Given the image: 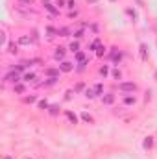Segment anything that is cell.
<instances>
[{
  "instance_id": "cell-1",
  "label": "cell",
  "mask_w": 157,
  "mask_h": 159,
  "mask_svg": "<svg viewBox=\"0 0 157 159\" xmlns=\"http://www.w3.org/2000/svg\"><path fill=\"white\" fill-rule=\"evenodd\" d=\"M21 74H19L17 71H9V72H6V76H4V82H6V83H13V85H15V83H19V82H21Z\"/></svg>"
},
{
  "instance_id": "cell-2",
  "label": "cell",
  "mask_w": 157,
  "mask_h": 159,
  "mask_svg": "<svg viewBox=\"0 0 157 159\" xmlns=\"http://www.w3.org/2000/svg\"><path fill=\"white\" fill-rule=\"evenodd\" d=\"M118 89H120L122 93H135L139 87H137L135 82H120V83H118Z\"/></svg>"
},
{
  "instance_id": "cell-3",
  "label": "cell",
  "mask_w": 157,
  "mask_h": 159,
  "mask_svg": "<svg viewBox=\"0 0 157 159\" xmlns=\"http://www.w3.org/2000/svg\"><path fill=\"white\" fill-rule=\"evenodd\" d=\"M59 71H61V72H72V71H74V63H70V61H61V63H59Z\"/></svg>"
},
{
  "instance_id": "cell-4",
  "label": "cell",
  "mask_w": 157,
  "mask_h": 159,
  "mask_svg": "<svg viewBox=\"0 0 157 159\" xmlns=\"http://www.w3.org/2000/svg\"><path fill=\"white\" fill-rule=\"evenodd\" d=\"M102 104L104 106H111V104H115V94L113 93H107L102 96Z\"/></svg>"
},
{
  "instance_id": "cell-5",
  "label": "cell",
  "mask_w": 157,
  "mask_h": 159,
  "mask_svg": "<svg viewBox=\"0 0 157 159\" xmlns=\"http://www.w3.org/2000/svg\"><path fill=\"white\" fill-rule=\"evenodd\" d=\"M63 57H65V48L63 46H57V48H55V52H54V59H55V61H63Z\"/></svg>"
},
{
  "instance_id": "cell-6",
  "label": "cell",
  "mask_w": 157,
  "mask_h": 159,
  "mask_svg": "<svg viewBox=\"0 0 157 159\" xmlns=\"http://www.w3.org/2000/svg\"><path fill=\"white\" fill-rule=\"evenodd\" d=\"M59 67L57 68H44V74H46L48 78H59Z\"/></svg>"
},
{
  "instance_id": "cell-7",
  "label": "cell",
  "mask_w": 157,
  "mask_h": 159,
  "mask_svg": "<svg viewBox=\"0 0 157 159\" xmlns=\"http://www.w3.org/2000/svg\"><path fill=\"white\" fill-rule=\"evenodd\" d=\"M13 93H15V94H24V93H26V85H24V83H21V82L15 83V85H13Z\"/></svg>"
},
{
  "instance_id": "cell-8",
  "label": "cell",
  "mask_w": 157,
  "mask_h": 159,
  "mask_svg": "<svg viewBox=\"0 0 157 159\" xmlns=\"http://www.w3.org/2000/svg\"><path fill=\"white\" fill-rule=\"evenodd\" d=\"M32 41H33V37H30V35H21V37H19V44H22V46L32 44Z\"/></svg>"
},
{
  "instance_id": "cell-9",
  "label": "cell",
  "mask_w": 157,
  "mask_h": 159,
  "mask_svg": "<svg viewBox=\"0 0 157 159\" xmlns=\"http://www.w3.org/2000/svg\"><path fill=\"white\" fill-rule=\"evenodd\" d=\"M65 117L70 120V124H78V117H76L72 111H68V109H67V111H65Z\"/></svg>"
},
{
  "instance_id": "cell-10",
  "label": "cell",
  "mask_w": 157,
  "mask_h": 159,
  "mask_svg": "<svg viewBox=\"0 0 157 159\" xmlns=\"http://www.w3.org/2000/svg\"><path fill=\"white\" fill-rule=\"evenodd\" d=\"M140 59H142V61H146V59H148V46H146L144 43L140 44Z\"/></svg>"
},
{
  "instance_id": "cell-11",
  "label": "cell",
  "mask_w": 157,
  "mask_h": 159,
  "mask_svg": "<svg viewBox=\"0 0 157 159\" xmlns=\"http://www.w3.org/2000/svg\"><path fill=\"white\" fill-rule=\"evenodd\" d=\"M48 113H50L52 117H57V115H59V106H57V104H52V106L48 107Z\"/></svg>"
},
{
  "instance_id": "cell-12",
  "label": "cell",
  "mask_w": 157,
  "mask_h": 159,
  "mask_svg": "<svg viewBox=\"0 0 157 159\" xmlns=\"http://www.w3.org/2000/svg\"><path fill=\"white\" fill-rule=\"evenodd\" d=\"M142 146H144V150H150V148L154 146V137H146L144 142H142Z\"/></svg>"
},
{
  "instance_id": "cell-13",
  "label": "cell",
  "mask_w": 157,
  "mask_h": 159,
  "mask_svg": "<svg viewBox=\"0 0 157 159\" xmlns=\"http://www.w3.org/2000/svg\"><path fill=\"white\" fill-rule=\"evenodd\" d=\"M44 8H46V9H48V11L52 13V15H59V8H54L50 2H46V4H44Z\"/></svg>"
},
{
  "instance_id": "cell-14",
  "label": "cell",
  "mask_w": 157,
  "mask_h": 159,
  "mask_svg": "<svg viewBox=\"0 0 157 159\" xmlns=\"http://www.w3.org/2000/svg\"><path fill=\"white\" fill-rule=\"evenodd\" d=\"M68 50H70V52H74V54H76V52H80V43H78V41H72V43L68 44Z\"/></svg>"
},
{
  "instance_id": "cell-15",
  "label": "cell",
  "mask_w": 157,
  "mask_h": 159,
  "mask_svg": "<svg viewBox=\"0 0 157 159\" xmlns=\"http://www.w3.org/2000/svg\"><path fill=\"white\" fill-rule=\"evenodd\" d=\"M82 120H85V122H87V124H94V118L91 117L89 113H85V111L82 113Z\"/></svg>"
},
{
  "instance_id": "cell-16",
  "label": "cell",
  "mask_w": 157,
  "mask_h": 159,
  "mask_svg": "<svg viewBox=\"0 0 157 159\" xmlns=\"http://www.w3.org/2000/svg\"><path fill=\"white\" fill-rule=\"evenodd\" d=\"M83 96H85V98H89V100H93V98L96 96V94H94V89H85Z\"/></svg>"
},
{
  "instance_id": "cell-17",
  "label": "cell",
  "mask_w": 157,
  "mask_h": 159,
  "mask_svg": "<svg viewBox=\"0 0 157 159\" xmlns=\"http://www.w3.org/2000/svg\"><path fill=\"white\" fill-rule=\"evenodd\" d=\"M76 61H78V63L87 61V59H85V52H82V50H80V52H76Z\"/></svg>"
},
{
  "instance_id": "cell-18",
  "label": "cell",
  "mask_w": 157,
  "mask_h": 159,
  "mask_svg": "<svg viewBox=\"0 0 157 159\" xmlns=\"http://www.w3.org/2000/svg\"><path fill=\"white\" fill-rule=\"evenodd\" d=\"M57 35H61V37H68V35H70V30H68V28H59V30H57Z\"/></svg>"
},
{
  "instance_id": "cell-19",
  "label": "cell",
  "mask_w": 157,
  "mask_h": 159,
  "mask_svg": "<svg viewBox=\"0 0 157 159\" xmlns=\"http://www.w3.org/2000/svg\"><path fill=\"white\" fill-rule=\"evenodd\" d=\"M8 52L11 54V56H15V54L19 52V48H17V44L15 43H9V46H8Z\"/></svg>"
},
{
  "instance_id": "cell-20",
  "label": "cell",
  "mask_w": 157,
  "mask_h": 159,
  "mask_svg": "<svg viewBox=\"0 0 157 159\" xmlns=\"http://www.w3.org/2000/svg\"><path fill=\"white\" fill-rule=\"evenodd\" d=\"M57 80H59V78H48L46 82H43V83H41V85H46V87H50V85H55V83H57Z\"/></svg>"
},
{
  "instance_id": "cell-21",
  "label": "cell",
  "mask_w": 157,
  "mask_h": 159,
  "mask_svg": "<svg viewBox=\"0 0 157 159\" xmlns=\"http://www.w3.org/2000/svg\"><path fill=\"white\" fill-rule=\"evenodd\" d=\"M93 89H94V94H96V96L104 93V85H102V83H96V85H94Z\"/></svg>"
},
{
  "instance_id": "cell-22",
  "label": "cell",
  "mask_w": 157,
  "mask_h": 159,
  "mask_svg": "<svg viewBox=\"0 0 157 159\" xmlns=\"http://www.w3.org/2000/svg\"><path fill=\"white\" fill-rule=\"evenodd\" d=\"M22 80H24V82H33V80H35V74H33V72H26V74L22 76Z\"/></svg>"
},
{
  "instance_id": "cell-23",
  "label": "cell",
  "mask_w": 157,
  "mask_h": 159,
  "mask_svg": "<svg viewBox=\"0 0 157 159\" xmlns=\"http://www.w3.org/2000/svg\"><path fill=\"white\" fill-rule=\"evenodd\" d=\"M83 89H85V83L80 82V83H76V85H74V93H82Z\"/></svg>"
},
{
  "instance_id": "cell-24",
  "label": "cell",
  "mask_w": 157,
  "mask_h": 159,
  "mask_svg": "<svg viewBox=\"0 0 157 159\" xmlns=\"http://www.w3.org/2000/svg\"><path fill=\"white\" fill-rule=\"evenodd\" d=\"M33 102H37V96H35V94H32V96H24V104H33Z\"/></svg>"
},
{
  "instance_id": "cell-25",
  "label": "cell",
  "mask_w": 157,
  "mask_h": 159,
  "mask_svg": "<svg viewBox=\"0 0 157 159\" xmlns=\"http://www.w3.org/2000/svg\"><path fill=\"white\" fill-rule=\"evenodd\" d=\"M98 48H100V39H96V41H94V43H91V46H89V50H91V52H93V50H98Z\"/></svg>"
},
{
  "instance_id": "cell-26",
  "label": "cell",
  "mask_w": 157,
  "mask_h": 159,
  "mask_svg": "<svg viewBox=\"0 0 157 159\" xmlns=\"http://www.w3.org/2000/svg\"><path fill=\"white\" fill-rule=\"evenodd\" d=\"M37 106H39V109H48V107H50V104H48V100H39Z\"/></svg>"
},
{
  "instance_id": "cell-27",
  "label": "cell",
  "mask_w": 157,
  "mask_h": 159,
  "mask_svg": "<svg viewBox=\"0 0 157 159\" xmlns=\"http://www.w3.org/2000/svg\"><path fill=\"white\" fill-rule=\"evenodd\" d=\"M46 33H48V37H54V35H57V30H54L52 26H46Z\"/></svg>"
},
{
  "instance_id": "cell-28",
  "label": "cell",
  "mask_w": 157,
  "mask_h": 159,
  "mask_svg": "<svg viewBox=\"0 0 157 159\" xmlns=\"http://www.w3.org/2000/svg\"><path fill=\"white\" fill-rule=\"evenodd\" d=\"M98 72H100V76H104V78H105V76H107V74H109V68H107V65L100 67V71H98Z\"/></svg>"
},
{
  "instance_id": "cell-29",
  "label": "cell",
  "mask_w": 157,
  "mask_h": 159,
  "mask_svg": "<svg viewBox=\"0 0 157 159\" xmlns=\"http://www.w3.org/2000/svg\"><path fill=\"white\" fill-rule=\"evenodd\" d=\"M124 104H126V106H133V104H135V96H126Z\"/></svg>"
},
{
  "instance_id": "cell-30",
  "label": "cell",
  "mask_w": 157,
  "mask_h": 159,
  "mask_svg": "<svg viewBox=\"0 0 157 159\" xmlns=\"http://www.w3.org/2000/svg\"><path fill=\"white\" fill-rule=\"evenodd\" d=\"M111 74H113L115 80H120V78H122V72H120L118 68H113V72H111Z\"/></svg>"
},
{
  "instance_id": "cell-31",
  "label": "cell",
  "mask_w": 157,
  "mask_h": 159,
  "mask_svg": "<svg viewBox=\"0 0 157 159\" xmlns=\"http://www.w3.org/2000/svg\"><path fill=\"white\" fill-rule=\"evenodd\" d=\"M72 35H74L76 39H82V37H83V28H80V30H76V32L72 33Z\"/></svg>"
},
{
  "instance_id": "cell-32",
  "label": "cell",
  "mask_w": 157,
  "mask_h": 159,
  "mask_svg": "<svg viewBox=\"0 0 157 159\" xmlns=\"http://www.w3.org/2000/svg\"><path fill=\"white\" fill-rule=\"evenodd\" d=\"M105 50H107V48H105V46H100L98 50H96V56H98V57H102L104 54H105Z\"/></svg>"
},
{
  "instance_id": "cell-33",
  "label": "cell",
  "mask_w": 157,
  "mask_h": 159,
  "mask_svg": "<svg viewBox=\"0 0 157 159\" xmlns=\"http://www.w3.org/2000/svg\"><path fill=\"white\" fill-rule=\"evenodd\" d=\"M126 13H128L129 17L133 19V21H137V13H135V11H133V9H131V8H129V9H126Z\"/></svg>"
},
{
  "instance_id": "cell-34",
  "label": "cell",
  "mask_w": 157,
  "mask_h": 159,
  "mask_svg": "<svg viewBox=\"0 0 157 159\" xmlns=\"http://www.w3.org/2000/svg\"><path fill=\"white\" fill-rule=\"evenodd\" d=\"M19 4H22V6H26V8H30L32 6V0H17Z\"/></svg>"
},
{
  "instance_id": "cell-35",
  "label": "cell",
  "mask_w": 157,
  "mask_h": 159,
  "mask_svg": "<svg viewBox=\"0 0 157 159\" xmlns=\"http://www.w3.org/2000/svg\"><path fill=\"white\" fill-rule=\"evenodd\" d=\"M24 67H26V65H22V63H21V65H17V67L13 68V71H17V72H22V71H24Z\"/></svg>"
},
{
  "instance_id": "cell-36",
  "label": "cell",
  "mask_w": 157,
  "mask_h": 159,
  "mask_svg": "<svg viewBox=\"0 0 157 159\" xmlns=\"http://www.w3.org/2000/svg\"><path fill=\"white\" fill-rule=\"evenodd\" d=\"M67 8L74 9V8H76V2H74V0H68V2H67Z\"/></svg>"
},
{
  "instance_id": "cell-37",
  "label": "cell",
  "mask_w": 157,
  "mask_h": 159,
  "mask_svg": "<svg viewBox=\"0 0 157 159\" xmlns=\"http://www.w3.org/2000/svg\"><path fill=\"white\" fill-rule=\"evenodd\" d=\"M67 4H65V0H57V8H65Z\"/></svg>"
},
{
  "instance_id": "cell-38",
  "label": "cell",
  "mask_w": 157,
  "mask_h": 159,
  "mask_svg": "<svg viewBox=\"0 0 157 159\" xmlns=\"http://www.w3.org/2000/svg\"><path fill=\"white\" fill-rule=\"evenodd\" d=\"M68 17H70V19H74V17H78V11H70V13H68Z\"/></svg>"
},
{
  "instance_id": "cell-39",
  "label": "cell",
  "mask_w": 157,
  "mask_h": 159,
  "mask_svg": "<svg viewBox=\"0 0 157 159\" xmlns=\"http://www.w3.org/2000/svg\"><path fill=\"white\" fill-rule=\"evenodd\" d=\"M87 2H91V4H94V2H96V0H87Z\"/></svg>"
},
{
  "instance_id": "cell-40",
  "label": "cell",
  "mask_w": 157,
  "mask_h": 159,
  "mask_svg": "<svg viewBox=\"0 0 157 159\" xmlns=\"http://www.w3.org/2000/svg\"><path fill=\"white\" fill-rule=\"evenodd\" d=\"M4 159H11V157H9V156H6V157H4Z\"/></svg>"
},
{
  "instance_id": "cell-41",
  "label": "cell",
  "mask_w": 157,
  "mask_h": 159,
  "mask_svg": "<svg viewBox=\"0 0 157 159\" xmlns=\"http://www.w3.org/2000/svg\"><path fill=\"white\" fill-rule=\"evenodd\" d=\"M111 2H115V0H111Z\"/></svg>"
}]
</instances>
